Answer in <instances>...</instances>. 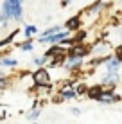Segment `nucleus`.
Segmentation results:
<instances>
[{
  "instance_id": "nucleus-12",
  "label": "nucleus",
  "mask_w": 122,
  "mask_h": 124,
  "mask_svg": "<svg viewBox=\"0 0 122 124\" xmlns=\"http://www.w3.org/2000/svg\"><path fill=\"white\" fill-rule=\"evenodd\" d=\"M0 67H6V68H16V67H18V61H16L14 58L0 56Z\"/></svg>"
},
{
  "instance_id": "nucleus-20",
  "label": "nucleus",
  "mask_w": 122,
  "mask_h": 124,
  "mask_svg": "<svg viewBox=\"0 0 122 124\" xmlns=\"http://www.w3.org/2000/svg\"><path fill=\"white\" fill-rule=\"evenodd\" d=\"M75 92H77V95H83V93H86V92H88V88L85 86V85H79V86L75 88Z\"/></svg>"
},
{
  "instance_id": "nucleus-26",
  "label": "nucleus",
  "mask_w": 122,
  "mask_h": 124,
  "mask_svg": "<svg viewBox=\"0 0 122 124\" xmlns=\"http://www.w3.org/2000/svg\"><path fill=\"white\" fill-rule=\"evenodd\" d=\"M32 124H40V122H36V121H34V122H32Z\"/></svg>"
},
{
  "instance_id": "nucleus-14",
  "label": "nucleus",
  "mask_w": 122,
  "mask_h": 124,
  "mask_svg": "<svg viewBox=\"0 0 122 124\" xmlns=\"http://www.w3.org/2000/svg\"><path fill=\"white\" fill-rule=\"evenodd\" d=\"M40 115H41V108L34 106V108H32L31 112L25 115V119H27V121H31V122H34V121H38V119H40Z\"/></svg>"
},
{
  "instance_id": "nucleus-18",
  "label": "nucleus",
  "mask_w": 122,
  "mask_h": 124,
  "mask_svg": "<svg viewBox=\"0 0 122 124\" xmlns=\"http://www.w3.org/2000/svg\"><path fill=\"white\" fill-rule=\"evenodd\" d=\"M11 78L9 76H2V78H0V90H7V88L11 86Z\"/></svg>"
},
{
  "instance_id": "nucleus-4",
  "label": "nucleus",
  "mask_w": 122,
  "mask_h": 124,
  "mask_svg": "<svg viewBox=\"0 0 122 124\" xmlns=\"http://www.w3.org/2000/svg\"><path fill=\"white\" fill-rule=\"evenodd\" d=\"M108 54H111V45L108 43V41H104V40H99L97 43L90 49V56H95V58H104V56H108Z\"/></svg>"
},
{
  "instance_id": "nucleus-3",
  "label": "nucleus",
  "mask_w": 122,
  "mask_h": 124,
  "mask_svg": "<svg viewBox=\"0 0 122 124\" xmlns=\"http://www.w3.org/2000/svg\"><path fill=\"white\" fill-rule=\"evenodd\" d=\"M72 36V32L66 31V29H63V31H57L54 34H49V36H40V40H38V43L43 45V43H49V45H54V43H59L61 40H65V38Z\"/></svg>"
},
{
  "instance_id": "nucleus-22",
  "label": "nucleus",
  "mask_w": 122,
  "mask_h": 124,
  "mask_svg": "<svg viewBox=\"0 0 122 124\" xmlns=\"http://www.w3.org/2000/svg\"><path fill=\"white\" fill-rule=\"evenodd\" d=\"M72 2H74V0H61V6H63V7H66V6H70Z\"/></svg>"
},
{
  "instance_id": "nucleus-11",
  "label": "nucleus",
  "mask_w": 122,
  "mask_h": 124,
  "mask_svg": "<svg viewBox=\"0 0 122 124\" xmlns=\"http://www.w3.org/2000/svg\"><path fill=\"white\" fill-rule=\"evenodd\" d=\"M38 32H40V29H38L36 25H32V23H25L22 27V34L25 38H34Z\"/></svg>"
},
{
  "instance_id": "nucleus-7",
  "label": "nucleus",
  "mask_w": 122,
  "mask_h": 124,
  "mask_svg": "<svg viewBox=\"0 0 122 124\" xmlns=\"http://www.w3.org/2000/svg\"><path fill=\"white\" fill-rule=\"evenodd\" d=\"M11 13H13V22L22 23L23 22V0H9Z\"/></svg>"
},
{
  "instance_id": "nucleus-23",
  "label": "nucleus",
  "mask_w": 122,
  "mask_h": 124,
  "mask_svg": "<svg viewBox=\"0 0 122 124\" xmlns=\"http://www.w3.org/2000/svg\"><path fill=\"white\" fill-rule=\"evenodd\" d=\"M4 22H7V18H6V16L2 15V11H0V25H2ZM9 22H11V20H9Z\"/></svg>"
},
{
  "instance_id": "nucleus-6",
  "label": "nucleus",
  "mask_w": 122,
  "mask_h": 124,
  "mask_svg": "<svg viewBox=\"0 0 122 124\" xmlns=\"http://www.w3.org/2000/svg\"><path fill=\"white\" fill-rule=\"evenodd\" d=\"M100 85L104 88H115L120 85V74L119 72H104V76L100 78Z\"/></svg>"
},
{
  "instance_id": "nucleus-5",
  "label": "nucleus",
  "mask_w": 122,
  "mask_h": 124,
  "mask_svg": "<svg viewBox=\"0 0 122 124\" xmlns=\"http://www.w3.org/2000/svg\"><path fill=\"white\" fill-rule=\"evenodd\" d=\"M66 50H68V49H66V47H63L61 43H54V45H50V49L45 50L43 54H45L49 59H61V61H63V59L66 58Z\"/></svg>"
},
{
  "instance_id": "nucleus-19",
  "label": "nucleus",
  "mask_w": 122,
  "mask_h": 124,
  "mask_svg": "<svg viewBox=\"0 0 122 124\" xmlns=\"http://www.w3.org/2000/svg\"><path fill=\"white\" fill-rule=\"evenodd\" d=\"M68 112H70V115H74V117H79V115L83 113V110L77 108V106H72V108H68Z\"/></svg>"
},
{
  "instance_id": "nucleus-10",
  "label": "nucleus",
  "mask_w": 122,
  "mask_h": 124,
  "mask_svg": "<svg viewBox=\"0 0 122 124\" xmlns=\"http://www.w3.org/2000/svg\"><path fill=\"white\" fill-rule=\"evenodd\" d=\"M75 97H79V95H77V92H75L74 86H61V92H59V95H57L56 101H72Z\"/></svg>"
},
{
  "instance_id": "nucleus-2",
  "label": "nucleus",
  "mask_w": 122,
  "mask_h": 124,
  "mask_svg": "<svg viewBox=\"0 0 122 124\" xmlns=\"http://www.w3.org/2000/svg\"><path fill=\"white\" fill-rule=\"evenodd\" d=\"M95 101L100 102V104H115V102L122 101V95L117 93L113 88H102V92L99 93V97Z\"/></svg>"
},
{
  "instance_id": "nucleus-16",
  "label": "nucleus",
  "mask_w": 122,
  "mask_h": 124,
  "mask_svg": "<svg viewBox=\"0 0 122 124\" xmlns=\"http://www.w3.org/2000/svg\"><path fill=\"white\" fill-rule=\"evenodd\" d=\"M47 63H49V58L45 56V54H43V56H34V58H32V65H34L36 68L38 67H45Z\"/></svg>"
},
{
  "instance_id": "nucleus-25",
  "label": "nucleus",
  "mask_w": 122,
  "mask_h": 124,
  "mask_svg": "<svg viewBox=\"0 0 122 124\" xmlns=\"http://www.w3.org/2000/svg\"><path fill=\"white\" fill-rule=\"evenodd\" d=\"M2 76H6V72H4L2 68H0V78H2Z\"/></svg>"
},
{
  "instance_id": "nucleus-15",
  "label": "nucleus",
  "mask_w": 122,
  "mask_h": 124,
  "mask_svg": "<svg viewBox=\"0 0 122 124\" xmlns=\"http://www.w3.org/2000/svg\"><path fill=\"white\" fill-rule=\"evenodd\" d=\"M20 49H22L23 52H32V50H34L32 38H25V41H22V43H20Z\"/></svg>"
},
{
  "instance_id": "nucleus-21",
  "label": "nucleus",
  "mask_w": 122,
  "mask_h": 124,
  "mask_svg": "<svg viewBox=\"0 0 122 124\" xmlns=\"http://www.w3.org/2000/svg\"><path fill=\"white\" fill-rule=\"evenodd\" d=\"M115 54H117V56H122V43L115 49Z\"/></svg>"
},
{
  "instance_id": "nucleus-8",
  "label": "nucleus",
  "mask_w": 122,
  "mask_h": 124,
  "mask_svg": "<svg viewBox=\"0 0 122 124\" xmlns=\"http://www.w3.org/2000/svg\"><path fill=\"white\" fill-rule=\"evenodd\" d=\"M104 9H106V4H104L102 0H97V2H93L90 7H86L85 15H81V16H93V18H99V15Z\"/></svg>"
},
{
  "instance_id": "nucleus-13",
  "label": "nucleus",
  "mask_w": 122,
  "mask_h": 124,
  "mask_svg": "<svg viewBox=\"0 0 122 124\" xmlns=\"http://www.w3.org/2000/svg\"><path fill=\"white\" fill-rule=\"evenodd\" d=\"M0 11H2V15L6 16L7 20H11V22H13V13H11L9 0H2V7H0Z\"/></svg>"
},
{
  "instance_id": "nucleus-17",
  "label": "nucleus",
  "mask_w": 122,
  "mask_h": 124,
  "mask_svg": "<svg viewBox=\"0 0 122 124\" xmlns=\"http://www.w3.org/2000/svg\"><path fill=\"white\" fill-rule=\"evenodd\" d=\"M63 25H50V27H47L45 31H41L40 36H49V34H54V32H57V31H63Z\"/></svg>"
},
{
  "instance_id": "nucleus-24",
  "label": "nucleus",
  "mask_w": 122,
  "mask_h": 124,
  "mask_svg": "<svg viewBox=\"0 0 122 124\" xmlns=\"http://www.w3.org/2000/svg\"><path fill=\"white\" fill-rule=\"evenodd\" d=\"M119 38H120V41H122V29H119Z\"/></svg>"
},
{
  "instance_id": "nucleus-9",
  "label": "nucleus",
  "mask_w": 122,
  "mask_h": 124,
  "mask_svg": "<svg viewBox=\"0 0 122 124\" xmlns=\"http://www.w3.org/2000/svg\"><path fill=\"white\" fill-rule=\"evenodd\" d=\"M81 25H83V18H81V15H75V16H70V18L66 20L65 23H63V27L74 34V32L81 31Z\"/></svg>"
},
{
  "instance_id": "nucleus-1",
  "label": "nucleus",
  "mask_w": 122,
  "mask_h": 124,
  "mask_svg": "<svg viewBox=\"0 0 122 124\" xmlns=\"http://www.w3.org/2000/svg\"><path fill=\"white\" fill-rule=\"evenodd\" d=\"M32 83H34V86H43V88H50V83H52V79H50V72L47 70V67H38L34 72H32Z\"/></svg>"
}]
</instances>
